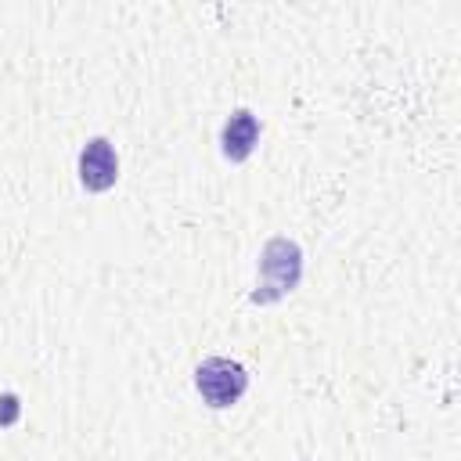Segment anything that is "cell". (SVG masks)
Masks as SVG:
<instances>
[{"instance_id": "1", "label": "cell", "mask_w": 461, "mask_h": 461, "mask_svg": "<svg viewBox=\"0 0 461 461\" xmlns=\"http://www.w3.org/2000/svg\"><path fill=\"white\" fill-rule=\"evenodd\" d=\"M303 277V252L292 238H270L259 256V285L252 292V303H274L288 295Z\"/></svg>"}, {"instance_id": "2", "label": "cell", "mask_w": 461, "mask_h": 461, "mask_svg": "<svg viewBox=\"0 0 461 461\" xmlns=\"http://www.w3.org/2000/svg\"><path fill=\"white\" fill-rule=\"evenodd\" d=\"M194 389L209 407H230L249 389V371L230 357H205L194 367Z\"/></svg>"}, {"instance_id": "3", "label": "cell", "mask_w": 461, "mask_h": 461, "mask_svg": "<svg viewBox=\"0 0 461 461\" xmlns=\"http://www.w3.org/2000/svg\"><path fill=\"white\" fill-rule=\"evenodd\" d=\"M119 176V158H115V148L108 137H90L79 151V184L94 194L108 191Z\"/></svg>"}, {"instance_id": "4", "label": "cell", "mask_w": 461, "mask_h": 461, "mask_svg": "<svg viewBox=\"0 0 461 461\" xmlns=\"http://www.w3.org/2000/svg\"><path fill=\"white\" fill-rule=\"evenodd\" d=\"M259 140V119L249 108H234L220 130V151L230 162H245Z\"/></svg>"}, {"instance_id": "5", "label": "cell", "mask_w": 461, "mask_h": 461, "mask_svg": "<svg viewBox=\"0 0 461 461\" xmlns=\"http://www.w3.org/2000/svg\"><path fill=\"white\" fill-rule=\"evenodd\" d=\"M18 396L14 393H4L0 396V425H14V418H18Z\"/></svg>"}]
</instances>
